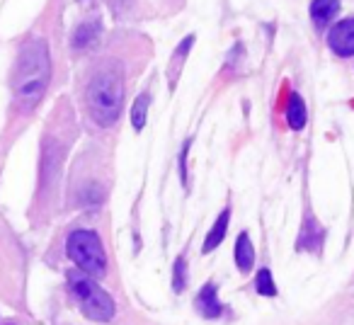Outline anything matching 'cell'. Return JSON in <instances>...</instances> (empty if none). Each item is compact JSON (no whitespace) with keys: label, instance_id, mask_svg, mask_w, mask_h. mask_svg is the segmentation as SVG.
<instances>
[{"label":"cell","instance_id":"9c48e42d","mask_svg":"<svg viewBox=\"0 0 354 325\" xmlns=\"http://www.w3.org/2000/svg\"><path fill=\"white\" fill-rule=\"evenodd\" d=\"M228 219H231V209H223L221 216H218L216 223H214V228L209 231L207 243H204V248H202L204 252H212L214 248L221 245V241L226 238V231H228Z\"/></svg>","mask_w":354,"mask_h":325},{"label":"cell","instance_id":"8fae6325","mask_svg":"<svg viewBox=\"0 0 354 325\" xmlns=\"http://www.w3.org/2000/svg\"><path fill=\"white\" fill-rule=\"evenodd\" d=\"M148 102H151V98H148V95H141V98L136 100V104H133V109H131V124H133V129H136V131H141V129L146 127Z\"/></svg>","mask_w":354,"mask_h":325},{"label":"cell","instance_id":"6da1fadb","mask_svg":"<svg viewBox=\"0 0 354 325\" xmlns=\"http://www.w3.org/2000/svg\"><path fill=\"white\" fill-rule=\"evenodd\" d=\"M51 78L49 46L44 39H30L17 56L15 73H12V93L22 109H32L46 93Z\"/></svg>","mask_w":354,"mask_h":325},{"label":"cell","instance_id":"4fadbf2b","mask_svg":"<svg viewBox=\"0 0 354 325\" xmlns=\"http://www.w3.org/2000/svg\"><path fill=\"white\" fill-rule=\"evenodd\" d=\"M95 35H97V22H95V25H83L78 30V35H75L73 44L78 46V49H83V46H88L90 41H93Z\"/></svg>","mask_w":354,"mask_h":325},{"label":"cell","instance_id":"8992f818","mask_svg":"<svg viewBox=\"0 0 354 325\" xmlns=\"http://www.w3.org/2000/svg\"><path fill=\"white\" fill-rule=\"evenodd\" d=\"M197 308L202 310L204 318H218L223 313V306L216 296V284L209 281V284L202 286V291L197 294Z\"/></svg>","mask_w":354,"mask_h":325},{"label":"cell","instance_id":"7c38bea8","mask_svg":"<svg viewBox=\"0 0 354 325\" xmlns=\"http://www.w3.org/2000/svg\"><path fill=\"white\" fill-rule=\"evenodd\" d=\"M257 294L260 296H277V286H274V279H272V272L270 270H260V275H257Z\"/></svg>","mask_w":354,"mask_h":325},{"label":"cell","instance_id":"3957f363","mask_svg":"<svg viewBox=\"0 0 354 325\" xmlns=\"http://www.w3.org/2000/svg\"><path fill=\"white\" fill-rule=\"evenodd\" d=\"M68 289L75 296L80 310L85 313V318L97 320V323H107L114 318V301L102 286L95 279H90V275L85 272H68Z\"/></svg>","mask_w":354,"mask_h":325},{"label":"cell","instance_id":"5b68a950","mask_svg":"<svg viewBox=\"0 0 354 325\" xmlns=\"http://www.w3.org/2000/svg\"><path fill=\"white\" fill-rule=\"evenodd\" d=\"M328 44L337 56H352L354 54V17L337 22V25L330 30Z\"/></svg>","mask_w":354,"mask_h":325},{"label":"cell","instance_id":"52a82bcc","mask_svg":"<svg viewBox=\"0 0 354 325\" xmlns=\"http://www.w3.org/2000/svg\"><path fill=\"white\" fill-rule=\"evenodd\" d=\"M337 10H339L337 0H313L310 3V20H313V25L318 30H323V27H328L335 20Z\"/></svg>","mask_w":354,"mask_h":325},{"label":"cell","instance_id":"30bf717a","mask_svg":"<svg viewBox=\"0 0 354 325\" xmlns=\"http://www.w3.org/2000/svg\"><path fill=\"white\" fill-rule=\"evenodd\" d=\"M286 122L291 129H304L306 127V104L299 95H291L289 107H286Z\"/></svg>","mask_w":354,"mask_h":325},{"label":"cell","instance_id":"ba28073f","mask_svg":"<svg viewBox=\"0 0 354 325\" xmlns=\"http://www.w3.org/2000/svg\"><path fill=\"white\" fill-rule=\"evenodd\" d=\"M252 262H255V248H252V243H250V236L241 233L236 241V265H238V270L245 275V272L252 270Z\"/></svg>","mask_w":354,"mask_h":325},{"label":"cell","instance_id":"5bb4252c","mask_svg":"<svg viewBox=\"0 0 354 325\" xmlns=\"http://www.w3.org/2000/svg\"><path fill=\"white\" fill-rule=\"evenodd\" d=\"M185 257H177V262H175V279H172V289L180 294V291L185 289Z\"/></svg>","mask_w":354,"mask_h":325},{"label":"cell","instance_id":"277c9868","mask_svg":"<svg viewBox=\"0 0 354 325\" xmlns=\"http://www.w3.org/2000/svg\"><path fill=\"white\" fill-rule=\"evenodd\" d=\"M68 257L78 265L80 272L85 275L100 277L107 270V252L102 248V241L97 238V233L93 231H75L68 238Z\"/></svg>","mask_w":354,"mask_h":325},{"label":"cell","instance_id":"7a4b0ae2","mask_svg":"<svg viewBox=\"0 0 354 325\" xmlns=\"http://www.w3.org/2000/svg\"><path fill=\"white\" fill-rule=\"evenodd\" d=\"M124 78L122 71L107 66L93 75L88 85V109L100 127H112L122 114Z\"/></svg>","mask_w":354,"mask_h":325}]
</instances>
